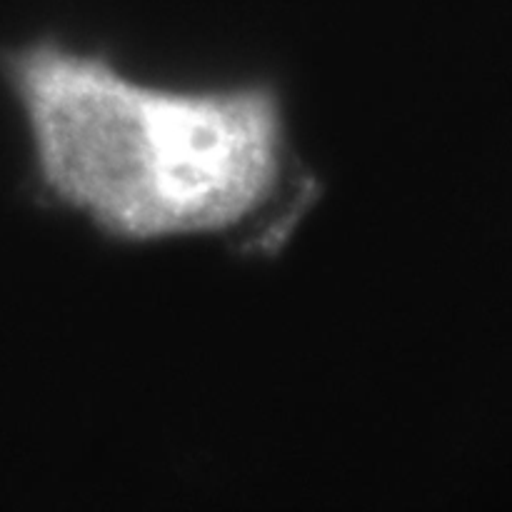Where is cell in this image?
Listing matches in <instances>:
<instances>
[{
	"label": "cell",
	"mask_w": 512,
	"mask_h": 512,
	"mask_svg": "<svg viewBox=\"0 0 512 512\" xmlns=\"http://www.w3.org/2000/svg\"><path fill=\"white\" fill-rule=\"evenodd\" d=\"M33 190L128 248H268L310 200L288 100L263 78L145 73L103 48L0 43Z\"/></svg>",
	"instance_id": "cell-1"
}]
</instances>
